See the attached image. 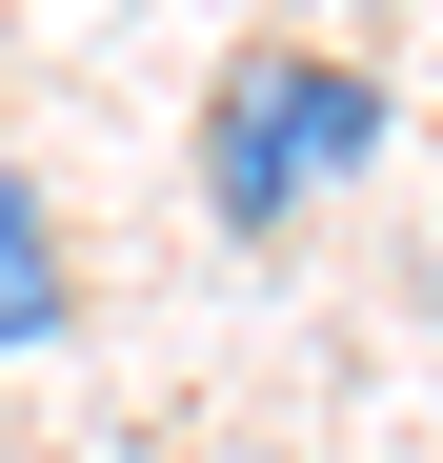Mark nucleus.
<instances>
[{"label":"nucleus","mask_w":443,"mask_h":463,"mask_svg":"<svg viewBox=\"0 0 443 463\" xmlns=\"http://www.w3.org/2000/svg\"><path fill=\"white\" fill-rule=\"evenodd\" d=\"M383 61H323V41H242L202 101V222L222 242H282L303 202H343L363 162H383Z\"/></svg>","instance_id":"1"},{"label":"nucleus","mask_w":443,"mask_h":463,"mask_svg":"<svg viewBox=\"0 0 443 463\" xmlns=\"http://www.w3.org/2000/svg\"><path fill=\"white\" fill-rule=\"evenodd\" d=\"M61 323H81V242H61V202L0 162V363H41Z\"/></svg>","instance_id":"2"},{"label":"nucleus","mask_w":443,"mask_h":463,"mask_svg":"<svg viewBox=\"0 0 443 463\" xmlns=\"http://www.w3.org/2000/svg\"><path fill=\"white\" fill-rule=\"evenodd\" d=\"M0 463H21V443H0Z\"/></svg>","instance_id":"3"}]
</instances>
